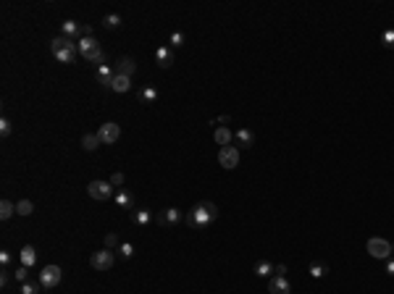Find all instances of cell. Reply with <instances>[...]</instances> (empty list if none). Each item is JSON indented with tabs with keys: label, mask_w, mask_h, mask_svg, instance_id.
<instances>
[{
	"label": "cell",
	"mask_w": 394,
	"mask_h": 294,
	"mask_svg": "<svg viewBox=\"0 0 394 294\" xmlns=\"http://www.w3.org/2000/svg\"><path fill=\"white\" fill-rule=\"evenodd\" d=\"M218 218V208L213 202H197V205L187 213V223L195 226V229H202V226L213 223Z\"/></svg>",
	"instance_id": "1"
},
{
	"label": "cell",
	"mask_w": 394,
	"mask_h": 294,
	"mask_svg": "<svg viewBox=\"0 0 394 294\" xmlns=\"http://www.w3.org/2000/svg\"><path fill=\"white\" fill-rule=\"evenodd\" d=\"M50 50L53 55L58 58V63H74L79 55V45L74 40H66V37H56V40L50 42Z\"/></svg>",
	"instance_id": "2"
},
{
	"label": "cell",
	"mask_w": 394,
	"mask_h": 294,
	"mask_svg": "<svg viewBox=\"0 0 394 294\" xmlns=\"http://www.w3.org/2000/svg\"><path fill=\"white\" fill-rule=\"evenodd\" d=\"M113 263H116L113 250H97V252H92V258H89V266L95 270H111Z\"/></svg>",
	"instance_id": "3"
},
{
	"label": "cell",
	"mask_w": 394,
	"mask_h": 294,
	"mask_svg": "<svg viewBox=\"0 0 394 294\" xmlns=\"http://www.w3.org/2000/svg\"><path fill=\"white\" fill-rule=\"evenodd\" d=\"M87 192H89V197H92V200H111V197H116V189H113L111 182H89Z\"/></svg>",
	"instance_id": "4"
},
{
	"label": "cell",
	"mask_w": 394,
	"mask_h": 294,
	"mask_svg": "<svg viewBox=\"0 0 394 294\" xmlns=\"http://www.w3.org/2000/svg\"><path fill=\"white\" fill-rule=\"evenodd\" d=\"M60 268L58 266H45L42 270H40V276H37V281L42 284V289H53V286H58L60 284Z\"/></svg>",
	"instance_id": "5"
},
{
	"label": "cell",
	"mask_w": 394,
	"mask_h": 294,
	"mask_svg": "<svg viewBox=\"0 0 394 294\" xmlns=\"http://www.w3.org/2000/svg\"><path fill=\"white\" fill-rule=\"evenodd\" d=\"M368 252L373 255V258H378V260H386V258H389V255L394 252V247L386 242V239L373 237V239H368Z\"/></svg>",
	"instance_id": "6"
},
{
	"label": "cell",
	"mask_w": 394,
	"mask_h": 294,
	"mask_svg": "<svg viewBox=\"0 0 394 294\" xmlns=\"http://www.w3.org/2000/svg\"><path fill=\"white\" fill-rule=\"evenodd\" d=\"M218 163H221L226 171L237 168V165H239V150L234 147V145H229V147H221V150H218Z\"/></svg>",
	"instance_id": "7"
},
{
	"label": "cell",
	"mask_w": 394,
	"mask_h": 294,
	"mask_svg": "<svg viewBox=\"0 0 394 294\" xmlns=\"http://www.w3.org/2000/svg\"><path fill=\"white\" fill-rule=\"evenodd\" d=\"M97 137H100V145H116L118 137H121V126L113 124V121L103 124L100 132H97Z\"/></svg>",
	"instance_id": "8"
},
{
	"label": "cell",
	"mask_w": 394,
	"mask_h": 294,
	"mask_svg": "<svg viewBox=\"0 0 394 294\" xmlns=\"http://www.w3.org/2000/svg\"><path fill=\"white\" fill-rule=\"evenodd\" d=\"M155 61L161 69H171L173 66V50L169 48V45H161V48L155 50Z\"/></svg>",
	"instance_id": "9"
},
{
	"label": "cell",
	"mask_w": 394,
	"mask_h": 294,
	"mask_svg": "<svg viewBox=\"0 0 394 294\" xmlns=\"http://www.w3.org/2000/svg\"><path fill=\"white\" fill-rule=\"evenodd\" d=\"M113 92H129L132 89V77H124V74L116 71V77H113V84H111Z\"/></svg>",
	"instance_id": "10"
},
{
	"label": "cell",
	"mask_w": 394,
	"mask_h": 294,
	"mask_svg": "<svg viewBox=\"0 0 394 294\" xmlns=\"http://www.w3.org/2000/svg\"><path fill=\"white\" fill-rule=\"evenodd\" d=\"M116 205L118 208H124V210H134V197H132V192H126V189H116Z\"/></svg>",
	"instance_id": "11"
},
{
	"label": "cell",
	"mask_w": 394,
	"mask_h": 294,
	"mask_svg": "<svg viewBox=\"0 0 394 294\" xmlns=\"http://www.w3.org/2000/svg\"><path fill=\"white\" fill-rule=\"evenodd\" d=\"M289 292H292V286H289V281H286L284 276L271 278V294H289Z\"/></svg>",
	"instance_id": "12"
},
{
	"label": "cell",
	"mask_w": 394,
	"mask_h": 294,
	"mask_svg": "<svg viewBox=\"0 0 394 294\" xmlns=\"http://www.w3.org/2000/svg\"><path fill=\"white\" fill-rule=\"evenodd\" d=\"M19 258H21V266H34V260H37V250L32 244H24L21 247V252H19Z\"/></svg>",
	"instance_id": "13"
},
{
	"label": "cell",
	"mask_w": 394,
	"mask_h": 294,
	"mask_svg": "<svg viewBox=\"0 0 394 294\" xmlns=\"http://www.w3.org/2000/svg\"><path fill=\"white\" fill-rule=\"evenodd\" d=\"M113 77H116V71L108 69V66H100V69H97V81H100V87H108V89H111Z\"/></svg>",
	"instance_id": "14"
},
{
	"label": "cell",
	"mask_w": 394,
	"mask_h": 294,
	"mask_svg": "<svg viewBox=\"0 0 394 294\" xmlns=\"http://www.w3.org/2000/svg\"><path fill=\"white\" fill-rule=\"evenodd\" d=\"M161 221L169 223V226H176V223L181 221V210H179V208H166L163 213H161Z\"/></svg>",
	"instance_id": "15"
},
{
	"label": "cell",
	"mask_w": 394,
	"mask_h": 294,
	"mask_svg": "<svg viewBox=\"0 0 394 294\" xmlns=\"http://www.w3.org/2000/svg\"><path fill=\"white\" fill-rule=\"evenodd\" d=\"M97 48H100V42H97L95 37H82V40H79V55H82V58H84L87 53L97 50Z\"/></svg>",
	"instance_id": "16"
},
{
	"label": "cell",
	"mask_w": 394,
	"mask_h": 294,
	"mask_svg": "<svg viewBox=\"0 0 394 294\" xmlns=\"http://www.w3.org/2000/svg\"><path fill=\"white\" fill-rule=\"evenodd\" d=\"M60 29H63V37L66 40H74V37H79L82 34V27L77 24V21H63V24H60Z\"/></svg>",
	"instance_id": "17"
},
{
	"label": "cell",
	"mask_w": 394,
	"mask_h": 294,
	"mask_svg": "<svg viewBox=\"0 0 394 294\" xmlns=\"http://www.w3.org/2000/svg\"><path fill=\"white\" fill-rule=\"evenodd\" d=\"M213 139H216L221 147H229V145H231V139H234V134H231L229 129H226V126H218L216 134H213Z\"/></svg>",
	"instance_id": "18"
},
{
	"label": "cell",
	"mask_w": 394,
	"mask_h": 294,
	"mask_svg": "<svg viewBox=\"0 0 394 294\" xmlns=\"http://www.w3.org/2000/svg\"><path fill=\"white\" fill-rule=\"evenodd\" d=\"M134 71H137V63H134V58L124 55V58L118 61V74H124V77H132Z\"/></svg>",
	"instance_id": "19"
},
{
	"label": "cell",
	"mask_w": 394,
	"mask_h": 294,
	"mask_svg": "<svg viewBox=\"0 0 394 294\" xmlns=\"http://www.w3.org/2000/svg\"><path fill=\"white\" fill-rule=\"evenodd\" d=\"M132 221L137 223V226H147L150 221H153V213H150V210H132Z\"/></svg>",
	"instance_id": "20"
},
{
	"label": "cell",
	"mask_w": 394,
	"mask_h": 294,
	"mask_svg": "<svg viewBox=\"0 0 394 294\" xmlns=\"http://www.w3.org/2000/svg\"><path fill=\"white\" fill-rule=\"evenodd\" d=\"M234 137H237V142H239V147H250L255 142V134L250 132V129H239L237 134H234Z\"/></svg>",
	"instance_id": "21"
},
{
	"label": "cell",
	"mask_w": 394,
	"mask_h": 294,
	"mask_svg": "<svg viewBox=\"0 0 394 294\" xmlns=\"http://www.w3.org/2000/svg\"><path fill=\"white\" fill-rule=\"evenodd\" d=\"M82 147H84L87 153H92V150L100 147V137H97V134H84V137H82Z\"/></svg>",
	"instance_id": "22"
},
{
	"label": "cell",
	"mask_w": 394,
	"mask_h": 294,
	"mask_svg": "<svg viewBox=\"0 0 394 294\" xmlns=\"http://www.w3.org/2000/svg\"><path fill=\"white\" fill-rule=\"evenodd\" d=\"M13 213H16V205H13L11 200H3V202H0V218H3V221H8Z\"/></svg>",
	"instance_id": "23"
},
{
	"label": "cell",
	"mask_w": 394,
	"mask_h": 294,
	"mask_svg": "<svg viewBox=\"0 0 394 294\" xmlns=\"http://www.w3.org/2000/svg\"><path fill=\"white\" fill-rule=\"evenodd\" d=\"M274 266H271V263L268 260H260V263H257V266H255V273L257 276H260V278H266V276H271V273H274Z\"/></svg>",
	"instance_id": "24"
},
{
	"label": "cell",
	"mask_w": 394,
	"mask_h": 294,
	"mask_svg": "<svg viewBox=\"0 0 394 294\" xmlns=\"http://www.w3.org/2000/svg\"><path fill=\"white\" fill-rule=\"evenodd\" d=\"M326 273H329V266H326V263H310V276L313 278H323Z\"/></svg>",
	"instance_id": "25"
},
{
	"label": "cell",
	"mask_w": 394,
	"mask_h": 294,
	"mask_svg": "<svg viewBox=\"0 0 394 294\" xmlns=\"http://www.w3.org/2000/svg\"><path fill=\"white\" fill-rule=\"evenodd\" d=\"M140 100H142V103H155V100H158V89H155V87L140 89Z\"/></svg>",
	"instance_id": "26"
},
{
	"label": "cell",
	"mask_w": 394,
	"mask_h": 294,
	"mask_svg": "<svg viewBox=\"0 0 394 294\" xmlns=\"http://www.w3.org/2000/svg\"><path fill=\"white\" fill-rule=\"evenodd\" d=\"M121 24H124V21H121L118 13H108V16L103 19V27H105V29H118Z\"/></svg>",
	"instance_id": "27"
},
{
	"label": "cell",
	"mask_w": 394,
	"mask_h": 294,
	"mask_svg": "<svg viewBox=\"0 0 394 294\" xmlns=\"http://www.w3.org/2000/svg\"><path fill=\"white\" fill-rule=\"evenodd\" d=\"M42 284L40 281H24L21 284V294H40Z\"/></svg>",
	"instance_id": "28"
},
{
	"label": "cell",
	"mask_w": 394,
	"mask_h": 294,
	"mask_svg": "<svg viewBox=\"0 0 394 294\" xmlns=\"http://www.w3.org/2000/svg\"><path fill=\"white\" fill-rule=\"evenodd\" d=\"M84 61H89V63H100V66H103V61H105V53H103V48H97V50H92V53H87V55H84Z\"/></svg>",
	"instance_id": "29"
},
{
	"label": "cell",
	"mask_w": 394,
	"mask_h": 294,
	"mask_svg": "<svg viewBox=\"0 0 394 294\" xmlns=\"http://www.w3.org/2000/svg\"><path fill=\"white\" fill-rule=\"evenodd\" d=\"M32 210H34V205H32L29 200L16 202V213H19V215H32Z\"/></svg>",
	"instance_id": "30"
},
{
	"label": "cell",
	"mask_w": 394,
	"mask_h": 294,
	"mask_svg": "<svg viewBox=\"0 0 394 294\" xmlns=\"http://www.w3.org/2000/svg\"><path fill=\"white\" fill-rule=\"evenodd\" d=\"M11 132H13L11 121L8 118H0V134H3V137H11Z\"/></svg>",
	"instance_id": "31"
},
{
	"label": "cell",
	"mask_w": 394,
	"mask_h": 294,
	"mask_svg": "<svg viewBox=\"0 0 394 294\" xmlns=\"http://www.w3.org/2000/svg\"><path fill=\"white\" fill-rule=\"evenodd\" d=\"M16 281H19V284L29 281V270H27V266H19V268H16Z\"/></svg>",
	"instance_id": "32"
},
{
	"label": "cell",
	"mask_w": 394,
	"mask_h": 294,
	"mask_svg": "<svg viewBox=\"0 0 394 294\" xmlns=\"http://www.w3.org/2000/svg\"><path fill=\"white\" fill-rule=\"evenodd\" d=\"M118 252L124 255V258H132V255H134V247L129 244V242H121V244H118Z\"/></svg>",
	"instance_id": "33"
},
{
	"label": "cell",
	"mask_w": 394,
	"mask_h": 294,
	"mask_svg": "<svg viewBox=\"0 0 394 294\" xmlns=\"http://www.w3.org/2000/svg\"><path fill=\"white\" fill-rule=\"evenodd\" d=\"M384 48L394 50V29H389V32H384Z\"/></svg>",
	"instance_id": "34"
},
{
	"label": "cell",
	"mask_w": 394,
	"mask_h": 294,
	"mask_svg": "<svg viewBox=\"0 0 394 294\" xmlns=\"http://www.w3.org/2000/svg\"><path fill=\"white\" fill-rule=\"evenodd\" d=\"M111 184H113V189H116V187H121V184H124V173H113V176H111Z\"/></svg>",
	"instance_id": "35"
},
{
	"label": "cell",
	"mask_w": 394,
	"mask_h": 294,
	"mask_svg": "<svg viewBox=\"0 0 394 294\" xmlns=\"http://www.w3.org/2000/svg\"><path fill=\"white\" fill-rule=\"evenodd\" d=\"M118 244V237L116 234H108V237H105V250H111V247H116Z\"/></svg>",
	"instance_id": "36"
},
{
	"label": "cell",
	"mask_w": 394,
	"mask_h": 294,
	"mask_svg": "<svg viewBox=\"0 0 394 294\" xmlns=\"http://www.w3.org/2000/svg\"><path fill=\"white\" fill-rule=\"evenodd\" d=\"M181 42H184V34H181V32H173V34H171V45H181Z\"/></svg>",
	"instance_id": "37"
},
{
	"label": "cell",
	"mask_w": 394,
	"mask_h": 294,
	"mask_svg": "<svg viewBox=\"0 0 394 294\" xmlns=\"http://www.w3.org/2000/svg\"><path fill=\"white\" fill-rule=\"evenodd\" d=\"M8 263H11V255L5 252V250H3V252H0V266L5 268V266H8Z\"/></svg>",
	"instance_id": "38"
},
{
	"label": "cell",
	"mask_w": 394,
	"mask_h": 294,
	"mask_svg": "<svg viewBox=\"0 0 394 294\" xmlns=\"http://www.w3.org/2000/svg\"><path fill=\"white\" fill-rule=\"evenodd\" d=\"M386 273H389V276H394V260H389V263H386Z\"/></svg>",
	"instance_id": "39"
}]
</instances>
